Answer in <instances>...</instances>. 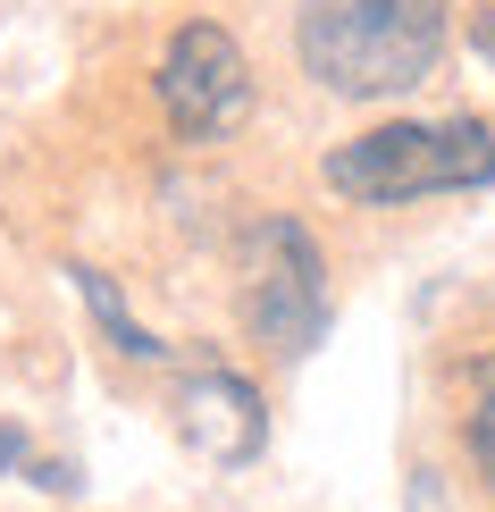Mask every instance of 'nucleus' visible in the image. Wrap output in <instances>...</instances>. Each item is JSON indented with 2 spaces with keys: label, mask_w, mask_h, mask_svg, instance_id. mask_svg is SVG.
Instances as JSON below:
<instances>
[{
  "label": "nucleus",
  "mask_w": 495,
  "mask_h": 512,
  "mask_svg": "<svg viewBox=\"0 0 495 512\" xmlns=\"http://www.w3.org/2000/svg\"><path fill=\"white\" fill-rule=\"evenodd\" d=\"M487 378H495V353H487Z\"/></svg>",
  "instance_id": "obj_10"
},
{
  "label": "nucleus",
  "mask_w": 495,
  "mask_h": 512,
  "mask_svg": "<svg viewBox=\"0 0 495 512\" xmlns=\"http://www.w3.org/2000/svg\"><path fill=\"white\" fill-rule=\"evenodd\" d=\"M160 110H168V126H177L185 143H219V135L244 126L252 68H244V51H235L227 26L193 17V26L168 34V51H160Z\"/></svg>",
  "instance_id": "obj_4"
},
{
  "label": "nucleus",
  "mask_w": 495,
  "mask_h": 512,
  "mask_svg": "<svg viewBox=\"0 0 495 512\" xmlns=\"http://www.w3.org/2000/svg\"><path fill=\"white\" fill-rule=\"evenodd\" d=\"M68 277H76V294H84V303H93V319H101V328H110V345H118L126 361H160V353H168L160 336H152V328H143L135 311L118 303V286H110V277H101V269H68Z\"/></svg>",
  "instance_id": "obj_6"
},
{
  "label": "nucleus",
  "mask_w": 495,
  "mask_h": 512,
  "mask_svg": "<svg viewBox=\"0 0 495 512\" xmlns=\"http://www.w3.org/2000/svg\"><path fill=\"white\" fill-rule=\"evenodd\" d=\"M185 437H193V454H210V462H252L261 454V437H269V420H261V395L244 387L235 370H202V378H185Z\"/></svg>",
  "instance_id": "obj_5"
},
{
  "label": "nucleus",
  "mask_w": 495,
  "mask_h": 512,
  "mask_svg": "<svg viewBox=\"0 0 495 512\" xmlns=\"http://www.w3.org/2000/svg\"><path fill=\"white\" fill-rule=\"evenodd\" d=\"M294 51L344 101H395L445 59V0H303Z\"/></svg>",
  "instance_id": "obj_1"
},
{
  "label": "nucleus",
  "mask_w": 495,
  "mask_h": 512,
  "mask_svg": "<svg viewBox=\"0 0 495 512\" xmlns=\"http://www.w3.org/2000/svg\"><path fill=\"white\" fill-rule=\"evenodd\" d=\"M319 177H328V194L370 202V210H395L420 194H470V185H495V126L487 118H395V126L336 143Z\"/></svg>",
  "instance_id": "obj_2"
},
{
  "label": "nucleus",
  "mask_w": 495,
  "mask_h": 512,
  "mask_svg": "<svg viewBox=\"0 0 495 512\" xmlns=\"http://www.w3.org/2000/svg\"><path fill=\"white\" fill-rule=\"evenodd\" d=\"M17 462H26V437H17L9 420H0V471H17Z\"/></svg>",
  "instance_id": "obj_8"
},
{
  "label": "nucleus",
  "mask_w": 495,
  "mask_h": 512,
  "mask_svg": "<svg viewBox=\"0 0 495 512\" xmlns=\"http://www.w3.org/2000/svg\"><path fill=\"white\" fill-rule=\"evenodd\" d=\"M479 51H487V59H495V9H487V17H479Z\"/></svg>",
  "instance_id": "obj_9"
},
{
  "label": "nucleus",
  "mask_w": 495,
  "mask_h": 512,
  "mask_svg": "<svg viewBox=\"0 0 495 512\" xmlns=\"http://www.w3.org/2000/svg\"><path fill=\"white\" fill-rule=\"evenodd\" d=\"M244 319L269 353L303 361L328 336V269L303 219H261L244 244Z\"/></svg>",
  "instance_id": "obj_3"
},
{
  "label": "nucleus",
  "mask_w": 495,
  "mask_h": 512,
  "mask_svg": "<svg viewBox=\"0 0 495 512\" xmlns=\"http://www.w3.org/2000/svg\"><path fill=\"white\" fill-rule=\"evenodd\" d=\"M470 462H479V479L495 487V378H487L479 412H470Z\"/></svg>",
  "instance_id": "obj_7"
}]
</instances>
